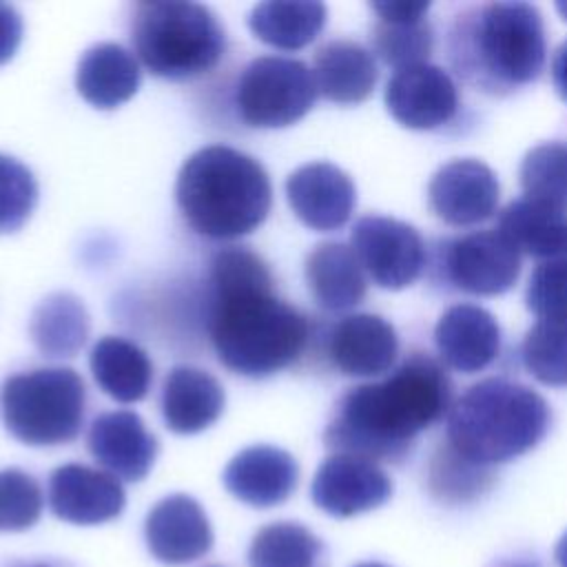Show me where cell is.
I'll return each instance as SVG.
<instances>
[{"label": "cell", "mask_w": 567, "mask_h": 567, "mask_svg": "<svg viewBox=\"0 0 567 567\" xmlns=\"http://www.w3.org/2000/svg\"><path fill=\"white\" fill-rule=\"evenodd\" d=\"M498 233L518 250L540 259L567 257V213L547 208L527 197L505 206Z\"/></svg>", "instance_id": "484cf974"}, {"label": "cell", "mask_w": 567, "mask_h": 567, "mask_svg": "<svg viewBox=\"0 0 567 567\" xmlns=\"http://www.w3.org/2000/svg\"><path fill=\"white\" fill-rule=\"evenodd\" d=\"M549 427V408L527 385L485 379L450 410L447 445L467 461L489 467L529 452Z\"/></svg>", "instance_id": "277c9868"}, {"label": "cell", "mask_w": 567, "mask_h": 567, "mask_svg": "<svg viewBox=\"0 0 567 567\" xmlns=\"http://www.w3.org/2000/svg\"><path fill=\"white\" fill-rule=\"evenodd\" d=\"M95 383L120 403L142 401L153 381V363L142 348L122 337H102L89 354Z\"/></svg>", "instance_id": "d4e9b609"}, {"label": "cell", "mask_w": 567, "mask_h": 567, "mask_svg": "<svg viewBox=\"0 0 567 567\" xmlns=\"http://www.w3.org/2000/svg\"><path fill=\"white\" fill-rule=\"evenodd\" d=\"M556 563L558 567H567V534H563V538L556 545Z\"/></svg>", "instance_id": "ab89813d"}, {"label": "cell", "mask_w": 567, "mask_h": 567, "mask_svg": "<svg viewBox=\"0 0 567 567\" xmlns=\"http://www.w3.org/2000/svg\"><path fill=\"white\" fill-rule=\"evenodd\" d=\"M321 540L299 523L261 527L248 549L250 567H315Z\"/></svg>", "instance_id": "f1b7e54d"}, {"label": "cell", "mask_w": 567, "mask_h": 567, "mask_svg": "<svg viewBox=\"0 0 567 567\" xmlns=\"http://www.w3.org/2000/svg\"><path fill=\"white\" fill-rule=\"evenodd\" d=\"M523 363L545 385H567V319H538L523 339Z\"/></svg>", "instance_id": "4dcf8cb0"}, {"label": "cell", "mask_w": 567, "mask_h": 567, "mask_svg": "<svg viewBox=\"0 0 567 567\" xmlns=\"http://www.w3.org/2000/svg\"><path fill=\"white\" fill-rule=\"evenodd\" d=\"M312 75L317 91L330 102L359 104L374 91L379 71L365 47L352 40H332L315 53Z\"/></svg>", "instance_id": "cb8c5ba5"}, {"label": "cell", "mask_w": 567, "mask_h": 567, "mask_svg": "<svg viewBox=\"0 0 567 567\" xmlns=\"http://www.w3.org/2000/svg\"><path fill=\"white\" fill-rule=\"evenodd\" d=\"M434 35L430 22L423 20H379L372 31L374 53L396 71L423 64L432 51Z\"/></svg>", "instance_id": "1f68e13d"}, {"label": "cell", "mask_w": 567, "mask_h": 567, "mask_svg": "<svg viewBox=\"0 0 567 567\" xmlns=\"http://www.w3.org/2000/svg\"><path fill=\"white\" fill-rule=\"evenodd\" d=\"M286 197L292 213L321 233L341 228L357 204L352 179L330 162H310L292 171L286 179Z\"/></svg>", "instance_id": "5bb4252c"}, {"label": "cell", "mask_w": 567, "mask_h": 567, "mask_svg": "<svg viewBox=\"0 0 567 567\" xmlns=\"http://www.w3.org/2000/svg\"><path fill=\"white\" fill-rule=\"evenodd\" d=\"M551 82L558 95L567 102V40L556 49L551 58Z\"/></svg>", "instance_id": "f35d334b"}, {"label": "cell", "mask_w": 567, "mask_h": 567, "mask_svg": "<svg viewBox=\"0 0 567 567\" xmlns=\"http://www.w3.org/2000/svg\"><path fill=\"white\" fill-rule=\"evenodd\" d=\"M483 66L507 84H527L545 66L547 44L538 9L527 2H492L476 22Z\"/></svg>", "instance_id": "52a82bcc"}, {"label": "cell", "mask_w": 567, "mask_h": 567, "mask_svg": "<svg viewBox=\"0 0 567 567\" xmlns=\"http://www.w3.org/2000/svg\"><path fill=\"white\" fill-rule=\"evenodd\" d=\"M297 461L279 447L252 445L235 454L224 474V487L246 505L272 507L284 503L297 487Z\"/></svg>", "instance_id": "ac0fdd59"}, {"label": "cell", "mask_w": 567, "mask_h": 567, "mask_svg": "<svg viewBox=\"0 0 567 567\" xmlns=\"http://www.w3.org/2000/svg\"><path fill=\"white\" fill-rule=\"evenodd\" d=\"M86 390L71 368H35L9 377L0 388L7 432L27 445L71 443L82 427Z\"/></svg>", "instance_id": "8992f818"}, {"label": "cell", "mask_w": 567, "mask_h": 567, "mask_svg": "<svg viewBox=\"0 0 567 567\" xmlns=\"http://www.w3.org/2000/svg\"><path fill=\"white\" fill-rule=\"evenodd\" d=\"M556 9H558V13L567 20V2H558V4H556Z\"/></svg>", "instance_id": "60d3db41"}, {"label": "cell", "mask_w": 567, "mask_h": 567, "mask_svg": "<svg viewBox=\"0 0 567 567\" xmlns=\"http://www.w3.org/2000/svg\"><path fill=\"white\" fill-rule=\"evenodd\" d=\"M86 445L102 467L124 481H142L157 456L155 436L128 410L100 414L89 427Z\"/></svg>", "instance_id": "e0dca14e"}, {"label": "cell", "mask_w": 567, "mask_h": 567, "mask_svg": "<svg viewBox=\"0 0 567 567\" xmlns=\"http://www.w3.org/2000/svg\"><path fill=\"white\" fill-rule=\"evenodd\" d=\"M525 303L538 319H567V257L536 266L525 290Z\"/></svg>", "instance_id": "d590c367"}, {"label": "cell", "mask_w": 567, "mask_h": 567, "mask_svg": "<svg viewBox=\"0 0 567 567\" xmlns=\"http://www.w3.org/2000/svg\"><path fill=\"white\" fill-rule=\"evenodd\" d=\"M385 106L399 124L427 131L454 117L458 93L441 66L423 62L394 71L385 86Z\"/></svg>", "instance_id": "7c38bea8"}, {"label": "cell", "mask_w": 567, "mask_h": 567, "mask_svg": "<svg viewBox=\"0 0 567 567\" xmlns=\"http://www.w3.org/2000/svg\"><path fill=\"white\" fill-rule=\"evenodd\" d=\"M38 567H42V565H38Z\"/></svg>", "instance_id": "7bdbcfd3"}, {"label": "cell", "mask_w": 567, "mask_h": 567, "mask_svg": "<svg viewBox=\"0 0 567 567\" xmlns=\"http://www.w3.org/2000/svg\"><path fill=\"white\" fill-rule=\"evenodd\" d=\"M450 399L452 383L443 368L425 354H412L388 379L343 394L326 445L370 461L399 458L419 432L447 412Z\"/></svg>", "instance_id": "7a4b0ae2"}, {"label": "cell", "mask_w": 567, "mask_h": 567, "mask_svg": "<svg viewBox=\"0 0 567 567\" xmlns=\"http://www.w3.org/2000/svg\"><path fill=\"white\" fill-rule=\"evenodd\" d=\"M520 272V252L498 230H476L450 244L447 275L472 295H503Z\"/></svg>", "instance_id": "8fae6325"}, {"label": "cell", "mask_w": 567, "mask_h": 567, "mask_svg": "<svg viewBox=\"0 0 567 567\" xmlns=\"http://www.w3.org/2000/svg\"><path fill=\"white\" fill-rule=\"evenodd\" d=\"M312 69L284 55L255 58L237 82V113L252 128H284L301 120L317 100Z\"/></svg>", "instance_id": "ba28073f"}, {"label": "cell", "mask_w": 567, "mask_h": 567, "mask_svg": "<svg viewBox=\"0 0 567 567\" xmlns=\"http://www.w3.org/2000/svg\"><path fill=\"white\" fill-rule=\"evenodd\" d=\"M441 359L465 374L487 368L501 348V328L481 306L458 303L445 310L434 328Z\"/></svg>", "instance_id": "ffe728a7"}, {"label": "cell", "mask_w": 567, "mask_h": 567, "mask_svg": "<svg viewBox=\"0 0 567 567\" xmlns=\"http://www.w3.org/2000/svg\"><path fill=\"white\" fill-rule=\"evenodd\" d=\"M224 410V388L206 370L175 365L162 388V416L175 434H197L210 427Z\"/></svg>", "instance_id": "44dd1931"}, {"label": "cell", "mask_w": 567, "mask_h": 567, "mask_svg": "<svg viewBox=\"0 0 567 567\" xmlns=\"http://www.w3.org/2000/svg\"><path fill=\"white\" fill-rule=\"evenodd\" d=\"M306 284L315 301L330 312L354 308L365 297V275L354 250L341 241H323L306 259Z\"/></svg>", "instance_id": "603a6c76"}, {"label": "cell", "mask_w": 567, "mask_h": 567, "mask_svg": "<svg viewBox=\"0 0 567 567\" xmlns=\"http://www.w3.org/2000/svg\"><path fill=\"white\" fill-rule=\"evenodd\" d=\"M372 11L379 20H423L430 2H372Z\"/></svg>", "instance_id": "74e56055"}, {"label": "cell", "mask_w": 567, "mask_h": 567, "mask_svg": "<svg viewBox=\"0 0 567 567\" xmlns=\"http://www.w3.org/2000/svg\"><path fill=\"white\" fill-rule=\"evenodd\" d=\"M326 4L301 0H272L252 7L248 27L252 35L275 49L297 51L308 47L326 24Z\"/></svg>", "instance_id": "4316f807"}, {"label": "cell", "mask_w": 567, "mask_h": 567, "mask_svg": "<svg viewBox=\"0 0 567 567\" xmlns=\"http://www.w3.org/2000/svg\"><path fill=\"white\" fill-rule=\"evenodd\" d=\"M396 352V332L379 315H348L330 330L328 354L348 377L383 374L392 368Z\"/></svg>", "instance_id": "d6986e66"}, {"label": "cell", "mask_w": 567, "mask_h": 567, "mask_svg": "<svg viewBox=\"0 0 567 567\" xmlns=\"http://www.w3.org/2000/svg\"><path fill=\"white\" fill-rule=\"evenodd\" d=\"M310 494L326 514L348 518L383 505L392 496V481L370 458L332 454L319 465Z\"/></svg>", "instance_id": "30bf717a"}, {"label": "cell", "mask_w": 567, "mask_h": 567, "mask_svg": "<svg viewBox=\"0 0 567 567\" xmlns=\"http://www.w3.org/2000/svg\"><path fill=\"white\" fill-rule=\"evenodd\" d=\"M124 489L113 474L66 463L49 478V505L53 514L73 525H100L124 509Z\"/></svg>", "instance_id": "9a60e30c"}, {"label": "cell", "mask_w": 567, "mask_h": 567, "mask_svg": "<svg viewBox=\"0 0 567 567\" xmlns=\"http://www.w3.org/2000/svg\"><path fill=\"white\" fill-rule=\"evenodd\" d=\"M146 545L164 565H184L213 547V529L202 505L186 494L162 498L146 516Z\"/></svg>", "instance_id": "2e32d148"}, {"label": "cell", "mask_w": 567, "mask_h": 567, "mask_svg": "<svg viewBox=\"0 0 567 567\" xmlns=\"http://www.w3.org/2000/svg\"><path fill=\"white\" fill-rule=\"evenodd\" d=\"M357 567H385V565H381V563H361Z\"/></svg>", "instance_id": "b9f144b4"}, {"label": "cell", "mask_w": 567, "mask_h": 567, "mask_svg": "<svg viewBox=\"0 0 567 567\" xmlns=\"http://www.w3.org/2000/svg\"><path fill=\"white\" fill-rule=\"evenodd\" d=\"M29 334L42 354L73 357L89 337L86 308L69 292H53L35 306Z\"/></svg>", "instance_id": "83f0119b"}, {"label": "cell", "mask_w": 567, "mask_h": 567, "mask_svg": "<svg viewBox=\"0 0 567 567\" xmlns=\"http://www.w3.org/2000/svg\"><path fill=\"white\" fill-rule=\"evenodd\" d=\"M35 204L38 184L33 173L16 157L0 153V235L22 228Z\"/></svg>", "instance_id": "836d02e7"}, {"label": "cell", "mask_w": 567, "mask_h": 567, "mask_svg": "<svg viewBox=\"0 0 567 567\" xmlns=\"http://www.w3.org/2000/svg\"><path fill=\"white\" fill-rule=\"evenodd\" d=\"M42 514L38 481L16 467L0 470V532H22Z\"/></svg>", "instance_id": "e575fe53"}, {"label": "cell", "mask_w": 567, "mask_h": 567, "mask_svg": "<svg viewBox=\"0 0 567 567\" xmlns=\"http://www.w3.org/2000/svg\"><path fill=\"white\" fill-rule=\"evenodd\" d=\"M520 184L527 199L567 213V144L534 146L520 164Z\"/></svg>", "instance_id": "f546056e"}, {"label": "cell", "mask_w": 567, "mask_h": 567, "mask_svg": "<svg viewBox=\"0 0 567 567\" xmlns=\"http://www.w3.org/2000/svg\"><path fill=\"white\" fill-rule=\"evenodd\" d=\"M22 40V18L11 4L0 2V64L9 62Z\"/></svg>", "instance_id": "8d00e7d4"}, {"label": "cell", "mask_w": 567, "mask_h": 567, "mask_svg": "<svg viewBox=\"0 0 567 567\" xmlns=\"http://www.w3.org/2000/svg\"><path fill=\"white\" fill-rule=\"evenodd\" d=\"M175 197L195 233L210 239H237L268 217L272 188L255 157L213 144L195 151L182 164Z\"/></svg>", "instance_id": "3957f363"}, {"label": "cell", "mask_w": 567, "mask_h": 567, "mask_svg": "<svg viewBox=\"0 0 567 567\" xmlns=\"http://www.w3.org/2000/svg\"><path fill=\"white\" fill-rule=\"evenodd\" d=\"M352 250L372 281L388 290L410 286L425 264V246L416 228L383 215H368L354 224Z\"/></svg>", "instance_id": "9c48e42d"}, {"label": "cell", "mask_w": 567, "mask_h": 567, "mask_svg": "<svg viewBox=\"0 0 567 567\" xmlns=\"http://www.w3.org/2000/svg\"><path fill=\"white\" fill-rule=\"evenodd\" d=\"M427 199L443 221L472 226L494 215L498 179L492 168L478 159H454L434 173L427 186Z\"/></svg>", "instance_id": "4fadbf2b"}, {"label": "cell", "mask_w": 567, "mask_h": 567, "mask_svg": "<svg viewBox=\"0 0 567 567\" xmlns=\"http://www.w3.org/2000/svg\"><path fill=\"white\" fill-rule=\"evenodd\" d=\"M131 33L140 62L166 80L197 78L210 71L226 51L219 20L197 2H140Z\"/></svg>", "instance_id": "5b68a950"}, {"label": "cell", "mask_w": 567, "mask_h": 567, "mask_svg": "<svg viewBox=\"0 0 567 567\" xmlns=\"http://www.w3.org/2000/svg\"><path fill=\"white\" fill-rule=\"evenodd\" d=\"M142 71L131 51L115 42L86 49L78 62L75 89L95 109H115L140 89Z\"/></svg>", "instance_id": "7402d4cb"}, {"label": "cell", "mask_w": 567, "mask_h": 567, "mask_svg": "<svg viewBox=\"0 0 567 567\" xmlns=\"http://www.w3.org/2000/svg\"><path fill=\"white\" fill-rule=\"evenodd\" d=\"M489 481L492 474L487 467L467 461L450 445L439 450L430 465V489L447 503L474 498L489 485Z\"/></svg>", "instance_id": "d6a6232c"}, {"label": "cell", "mask_w": 567, "mask_h": 567, "mask_svg": "<svg viewBox=\"0 0 567 567\" xmlns=\"http://www.w3.org/2000/svg\"><path fill=\"white\" fill-rule=\"evenodd\" d=\"M272 286L266 261L246 246H228L210 261V341L217 359L241 377H270L306 348V317Z\"/></svg>", "instance_id": "6da1fadb"}]
</instances>
